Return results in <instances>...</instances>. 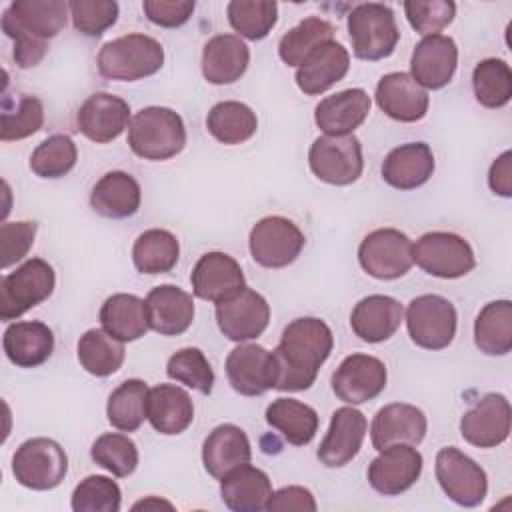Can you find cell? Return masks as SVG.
Wrapping results in <instances>:
<instances>
[{
	"mask_svg": "<svg viewBox=\"0 0 512 512\" xmlns=\"http://www.w3.org/2000/svg\"><path fill=\"white\" fill-rule=\"evenodd\" d=\"M334 348V336L330 326L314 316L292 320L272 350L276 366V390L300 392L308 390L320 366L328 360Z\"/></svg>",
	"mask_w": 512,
	"mask_h": 512,
	"instance_id": "1",
	"label": "cell"
},
{
	"mask_svg": "<svg viewBox=\"0 0 512 512\" xmlns=\"http://www.w3.org/2000/svg\"><path fill=\"white\" fill-rule=\"evenodd\" d=\"M70 6L64 0H14L2 14V32L14 42L18 68L36 66L48 52V40L66 26Z\"/></svg>",
	"mask_w": 512,
	"mask_h": 512,
	"instance_id": "2",
	"label": "cell"
},
{
	"mask_svg": "<svg viewBox=\"0 0 512 512\" xmlns=\"http://www.w3.org/2000/svg\"><path fill=\"white\" fill-rule=\"evenodd\" d=\"M128 146L144 160L162 162L174 158L186 146L182 116L166 106H146L138 110L128 126Z\"/></svg>",
	"mask_w": 512,
	"mask_h": 512,
	"instance_id": "3",
	"label": "cell"
},
{
	"mask_svg": "<svg viewBox=\"0 0 512 512\" xmlns=\"http://www.w3.org/2000/svg\"><path fill=\"white\" fill-rule=\"evenodd\" d=\"M96 64L106 80L136 82L162 68L164 48L152 36L126 34L106 42L96 56Z\"/></svg>",
	"mask_w": 512,
	"mask_h": 512,
	"instance_id": "4",
	"label": "cell"
},
{
	"mask_svg": "<svg viewBox=\"0 0 512 512\" xmlns=\"http://www.w3.org/2000/svg\"><path fill=\"white\" fill-rule=\"evenodd\" d=\"M348 36L356 58L376 62L394 52L400 40V30L388 4L368 2L350 10Z\"/></svg>",
	"mask_w": 512,
	"mask_h": 512,
	"instance_id": "5",
	"label": "cell"
},
{
	"mask_svg": "<svg viewBox=\"0 0 512 512\" xmlns=\"http://www.w3.org/2000/svg\"><path fill=\"white\" fill-rule=\"evenodd\" d=\"M56 286L54 268L42 258H30L0 282V320L10 322L42 304Z\"/></svg>",
	"mask_w": 512,
	"mask_h": 512,
	"instance_id": "6",
	"label": "cell"
},
{
	"mask_svg": "<svg viewBox=\"0 0 512 512\" xmlns=\"http://www.w3.org/2000/svg\"><path fill=\"white\" fill-rule=\"evenodd\" d=\"M68 472V456L52 438H30L22 442L12 456V474L16 482L30 490H52Z\"/></svg>",
	"mask_w": 512,
	"mask_h": 512,
	"instance_id": "7",
	"label": "cell"
},
{
	"mask_svg": "<svg viewBox=\"0 0 512 512\" xmlns=\"http://www.w3.org/2000/svg\"><path fill=\"white\" fill-rule=\"evenodd\" d=\"M412 260L426 274L456 280L476 266V256L468 240L454 232H426L412 244Z\"/></svg>",
	"mask_w": 512,
	"mask_h": 512,
	"instance_id": "8",
	"label": "cell"
},
{
	"mask_svg": "<svg viewBox=\"0 0 512 512\" xmlns=\"http://www.w3.org/2000/svg\"><path fill=\"white\" fill-rule=\"evenodd\" d=\"M406 328L410 340L424 350L448 348L456 336V308L438 294H422L406 308Z\"/></svg>",
	"mask_w": 512,
	"mask_h": 512,
	"instance_id": "9",
	"label": "cell"
},
{
	"mask_svg": "<svg viewBox=\"0 0 512 512\" xmlns=\"http://www.w3.org/2000/svg\"><path fill=\"white\" fill-rule=\"evenodd\" d=\"M312 174L332 186H348L362 176V144L354 134L318 136L308 150Z\"/></svg>",
	"mask_w": 512,
	"mask_h": 512,
	"instance_id": "10",
	"label": "cell"
},
{
	"mask_svg": "<svg viewBox=\"0 0 512 512\" xmlns=\"http://www.w3.org/2000/svg\"><path fill=\"white\" fill-rule=\"evenodd\" d=\"M436 480L442 492L464 508H474L484 502L488 478L480 464L454 446H446L436 454Z\"/></svg>",
	"mask_w": 512,
	"mask_h": 512,
	"instance_id": "11",
	"label": "cell"
},
{
	"mask_svg": "<svg viewBox=\"0 0 512 512\" xmlns=\"http://www.w3.org/2000/svg\"><path fill=\"white\" fill-rule=\"evenodd\" d=\"M304 244L306 238L302 230L284 216L258 220L248 236L252 258L264 268H286L300 256Z\"/></svg>",
	"mask_w": 512,
	"mask_h": 512,
	"instance_id": "12",
	"label": "cell"
},
{
	"mask_svg": "<svg viewBox=\"0 0 512 512\" xmlns=\"http://www.w3.org/2000/svg\"><path fill=\"white\" fill-rule=\"evenodd\" d=\"M358 262L362 270L378 280H396L404 276L412 260L410 238L396 228H378L364 236L358 246Z\"/></svg>",
	"mask_w": 512,
	"mask_h": 512,
	"instance_id": "13",
	"label": "cell"
},
{
	"mask_svg": "<svg viewBox=\"0 0 512 512\" xmlns=\"http://www.w3.org/2000/svg\"><path fill=\"white\" fill-rule=\"evenodd\" d=\"M216 324L232 342H248L268 328L270 306L262 294L242 286L216 302Z\"/></svg>",
	"mask_w": 512,
	"mask_h": 512,
	"instance_id": "14",
	"label": "cell"
},
{
	"mask_svg": "<svg viewBox=\"0 0 512 512\" xmlns=\"http://www.w3.org/2000/svg\"><path fill=\"white\" fill-rule=\"evenodd\" d=\"M388 372L380 358L370 354L346 356L332 374V390L346 404L374 400L386 388Z\"/></svg>",
	"mask_w": 512,
	"mask_h": 512,
	"instance_id": "15",
	"label": "cell"
},
{
	"mask_svg": "<svg viewBox=\"0 0 512 512\" xmlns=\"http://www.w3.org/2000/svg\"><path fill=\"white\" fill-rule=\"evenodd\" d=\"M510 424L512 408L508 398L490 392L464 412L460 418V434L476 448H496L508 438Z\"/></svg>",
	"mask_w": 512,
	"mask_h": 512,
	"instance_id": "16",
	"label": "cell"
},
{
	"mask_svg": "<svg viewBox=\"0 0 512 512\" xmlns=\"http://www.w3.org/2000/svg\"><path fill=\"white\" fill-rule=\"evenodd\" d=\"M422 454L412 444H392L370 462L368 484L382 496H398L422 474Z\"/></svg>",
	"mask_w": 512,
	"mask_h": 512,
	"instance_id": "17",
	"label": "cell"
},
{
	"mask_svg": "<svg viewBox=\"0 0 512 512\" xmlns=\"http://www.w3.org/2000/svg\"><path fill=\"white\" fill-rule=\"evenodd\" d=\"M130 120L128 102L108 92L90 94L76 114L78 130L96 144L116 140L130 126Z\"/></svg>",
	"mask_w": 512,
	"mask_h": 512,
	"instance_id": "18",
	"label": "cell"
},
{
	"mask_svg": "<svg viewBox=\"0 0 512 512\" xmlns=\"http://www.w3.org/2000/svg\"><path fill=\"white\" fill-rule=\"evenodd\" d=\"M230 386L242 396H260L274 388L276 366L272 352L260 344H240L226 358Z\"/></svg>",
	"mask_w": 512,
	"mask_h": 512,
	"instance_id": "19",
	"label": "cell"
},
{
	"mask_svg": "<svg viewBox=\"0 0 512 512\" xmlns=\"http://www.w3.org/2000/svg\"><path fill=\"white\" fill-rule=\"evenodd\" d=\"M366 416L354 406L332 412L328 432L318 446V460L328 468H342L356 458L366 436Z\"/></svg>",
	"mask_w": 512,
	"mask_h": 512,
	"instance_id": "20",
	"label": "cell"
},
{
	"mask_svg": "<svg viewBox=\"0 0 512 512\" xmlns=\"http://www.w3.org/2000/svg\"><path fill=\"white\" fill-rule=\"evenodd\" d=\"M458 48L454 38L444 34L424 36L410 58V76L426 90L444 88L456 72Z\"/></svg>",
	"mask_w": 512,
	"mask_h": 512,
	"instance_id": "21",
	"label": "cell"
},
{
	"mask_svg": "<svg viewBox=\"0 0 512 512\" xmlns=\"http://www.w3.org/2000/svg\"><path fill=\"white\" fill-rule=\"evenodd\" d=\"M378 108L396 122H418L426 116L428 92L406 72L384 74L376 84Z\"/></svg>",
	"mask_w": 512,
	"mask_h": 512,
	"instance_id": "22",
	"label": "cell"
},
{
	"mask_svg": "<svg viewBox=\"0 0 512 512\" xmlns=\"http://www.w3.org/2000/svg\"><path fill=\"white\" fill-rule=\"evenodd\" d=\"M426 416L420 408L404 402L380 408L370 426L372 446L380 452L392 444H420L426 436Z\"/></svg>",
	"mask_w": 512,
	"mask_h": 512,
	"instance_id": "23",
	"label": "cell"
},
{
	"mask_svg": "<svg viewBox=\"0 0 512 512\" xmlns=\"http://www.w3.org/2000/svg\"><path fill=\"white\" fill-rule=\"evenodd\" d=\"M370 106L372 102L366 90H340L316 104L314 122L328 136H348L364 124Z\"/></svg>",
	"mask_w": 512,
	"mask_h": 512,
	"instance_id": "24",
	"label": "cell"
},
{
	"mask_svg": "<svg viewBox=\"0 0 512 512\" xmlns=\"http://www.w3.org/2000/svg\"><path fill=\"white\" fill-rule=\"evenodd\" d=\"M192 292L200 300L220 302L228 294L246 286L240 264L226 252H206L190 274Z\"/></svg>",
	"mask_w": 512,
	"mask_h": 512,
	"instance_id": "25",
	"label": "cell"
},
{
	"mask_svg": "<svg viewBox=\"0 0 512 512\" xmlns=\"http://www.w3.org/2000/svg\"><path fill=\"white\" fill-rule=\"evenodd\" d=\"M350 68L348 50L334 40L320 44L298 68L294 74L296 86L308 94L318 96L340 82Z\"/></svg>",
	"mask_w": 512,
	"mask_h": 512,
	"instance_id": "26",
	"label": "cell"
},
{
	"mask_svg": "<svg viewBox=\"0 0 512 512\" xmlns=\"http://www.w3.org/2000/svg\"><path fill=\"white\" fill-rule=\"evenodd\" d=\"M404 320V308L402 304L384 294H372L362 298L350 314V328L352 332L368 342L378 344L396 334Z\"/></svg>",
	"mask_w": 512,
	"mask_h": 512,
	"instance_id": "27",
	"label": "cell"
},
{
	"mask_svg": "<svg viewBox=\"0 0 512 512\" xmlns=\"http://www.w3.org/2000/svg\"><path fill=\"white\" fill-rule=\"evenodd\" d=\"M382 178L396 190H414L434 174V154L426 142H408L392 148L382 162Z\"/></svg>",
	"mask_w": 512,
	"mask_h": 512,
	"instance_id": "28",
	"label": "cell"
},
{
	"mask_svg": "<svg viewBox=\"0 0 512 512\" xmlns=\"http://www.w3.org/2000/svg\"><path fill=\"white\" fill-rule=\"evenodd\" d=\"M252 460V448L246 432L236 424L216 426L202 444V464L206 472L222 480L228 472Z\"/></svg>",
	"mask_w": 512,
	"mask_h": 512,
	"instance_id": "29",
	"label": "cell"
},
{
	"mask_svg": "<svg viewBox=\"0 0 512 512\" xmlns=\"http://www.w3.org/2000/svg\"><path fill=\"white\" fill-rule=\"evenodd\" d=\"M146 306L150 330L160 336H180L194 320L192 294L174 284H160L152 288L146 296Z\"/></svg>",
	"mask_w": 512,
	"mask_h": 512,
	"instance_id": "30",
	"label": "cell"
},
{
	"mask_svg": "<svg viewBox=\"0 0 512 512\" xmlns=\"http://www.w3.org/2000/svg\"><path fill=\"white\" fill-rule=\"evenodd\" d=\"M142 190L138 180L122 170L106 172L90 192V206L96 214L112 220L130 218L138 212Z\"/></svg>",
	"mask_w": 512,
	"mask_h": 512,
	"instance_id": "31",
	"label": "cell"
},
{
	"mask_svg": "<svg viewBox=\"0 0 512 512\" xmlns=\"http://www.w3.org/2000/svg\"><path fill=\"white\" fill-rule=\"evenodd\" d=\"M248 62L250 50L240 36L218 34L204 44L202 76L216 86L232 84L244 76Z\"/></svg>",
	"mask_w": 512,
	"mask_h": 512,
	"instance_id": "32",
	"label": "cell"
},
{
	"mask_svg": "<svg viewBox=\"0 0 512 512\" xmlns=\"http://www.w3.org/2000/svg\"><path fill=\"white\" fill-rule=\"evenodd\" d=\"M146 416L152 428L164 436L182 434L194 420V404L176 384H158L148 390Z\"/></svg>",
	"mask_w": 512,
	"mask_h": 512,
	"instance_id": "33",
	"label": "cell"
},
{
	"mask_svg": "<svg viewBox=\"0 0 512 512\" xmlns=\"http://www.w3.org/2000/svg\"><path fill=\"white\" fill-rule=\"evenodd\" d=\"M272 496V484L264 470L242 464L220 480V498L234 512H260Z\"/></svg>",
	"mask_w": 512,
	"mask_h": 512,
	"instance_id": "34",
	"label": "cell"
},
{
	"mask_svg": "<svg viewBox=\"0 0 512 512\" xmlns=\"http://www.w3.org/2000/svg\"><path fill=\"white\" fill-rule=\"evenodd\" d=\"M8 360L18 368H36L54 352L52 330L38 320L14 322L4 330L2 338Z\"/></svg>",
	"mask_w": 512,
	"mask_h": 512,
	"instance_id": "35",
	"label": "cell"
},
{
	"mask_svg": "<svg viewBox=\"0 0 512 512\" xmlns=\"http://www.w3.org/2000/svg\"><path fill=\"white\" fill-rule=\"evenodd\" d=\"M98 318L102 330L120 342H134L150 330L146 300L134 294H112L104 300Z\"/></svg>",
	"mask_w": 512,
	"mask_h": 512,
	"instance_id": "36",
	"label": "cell"
},
{
	"mask_svg": "<svg viewBox=\"0 0 512 512\" xmlns=\"http://www.w3.org/2000/svg\"><path fill=\"white\" fill-rule=\"evenodd\" d=\"M266 422L292 446H306L318 432V414L296 398H276L266 408Z\"/></svg>",
	"mask_w": 512,
	"mask_h": 512,
	"instance_id": "37",
	"label": "cell"
},
{
	"mask_svg": "<svg viewBox=\"0 0 512 512\" xmlns=\"http://www.w3.org/2000/svg\"><path fill=\"white\" fill-rule=\"evenodd\" d=\"M474 344L488 356H504L512 350V302H488L474 320Z\"/></svg>",
	"mask_w": 512,
	"mask_h": 512,
	"instance_id": "38",
	"label": "cell"
},
{
	"mask_svg": "<svg viewBox=\"0 0 512 512\" xmlns=\"http://www.w3.org/2000/svg\"><path fill=\"white\" fill-rule=\"evenodd\" d=\"M208 132L222 144L234 146L250 140L258 130V118L250 106L236 100H224L210 108L206 116Z\"/></svg>",
	"mask_w": 512,
	"mask_h": 512,
	"instance_id": "39",
	"label": "cell"
},
{
	"mask_svg": "<svg viewBox=\"0 0 512 512\" xmlns=\"http://www.w3.org/2000/svg\"><path fill=\"white\" fill-rule=\"evenodd\" d=\"M180 244L164 228L142 232L132 246V262L140 274H166L178 264Z\"/></svg>",
	"mask_w": 512,
	"mask_h": 512,
	"instance_id": "40",
	"label": "cell"
},
{
	"mask_svg": "<svg viewBox=\"0 0 512 512\" xmlns=\"http://www.w3.org/2000/svg\"><path fill=\"white\" fill-rule=\"evenodd\" d=\"M78 362L80 366L98 378L110 376L120 370L124 362V342L112 338L106 330L90 328L78 340Z\"/></svg>",
	"mask_w": 512,
	"mask_h": 512,
	"instance_id": "41",
	"label": "cell"
},
{
	"mask_svg": "<svg viewBox=\"0 0 512 512\" xmlns=\"http://www.w3.org/2000/svg\"><path fill=\"white\" fill-rule=\"evenodd\" d=\"M148 390L150 388L140 378L124 380L118 388L112 390L106 404V416L112 428L120 432H136L144 420H148Z\"/></svg>",
	"mask_w": 512,
	"mask_h": 512,
	"instance_id": "42",
	"label": "cell"
},
{
	"mask_svg": "<svg viewBox=\"0 0 512 512\" xmlns=\"http://www.w3.org/2000/svg\"><path fill=\"white\" fill-rule=\"evenodd\" d=\"M334 26L318 16H308L290 28L278 42V56L286 66H300L320 44L332 40Z\"/></svg>",
	"mask_w": 512,
	"mask_h": 512,
	"instance_id": "43",
	"label": "cell"
},
{
	"mask_svg": "<svg viewBox=\"0 0 512 512\" xmlns=\"http://www.w3.org/2000/svg\"><path fill=\"white\" fill-rule=\"evenodd\" d=\"M472 88L484 108H502L512 98V70L502 58H486L474 66Z\"/></svg>",
	"mask_w": 512,
	"mask_h": 512,
	"instance_id": "44",
	"label": "cell"
},
{
	"mask_svg": "<svg viewBox=\"0 0 512 512\" xmlns=\"http://www.w3.org/2000/svg\"><path fill=\"white\" fill-rule=\"evenodd\" d=\"M226 14L238 36L246 40H262L276 26L278 4L270 0H232L226 6Z\"/></svg>",
	"mask_w": 512,
	"mask_h": 512,
	"instance_id": "45",
	"label": "cell"
},
{
	"mask_svg": "<svg viewBox=\"0 0 512 512\" xmlns=\"http://www.w3.org/2000/svg\"><path fill=\"white\" fill-rule=\"evenodd\" d=\"M78 160V148L66 134L48 136L30 156V170L40 178H62Z\"/></svg>",
	"mask_w": 512,
	"mask_h": 512,
	"instance_id": "46",
	"label": "cell"
},
{
	"mask_svg": "<svg viewBox=\"0 0 512 512\" xmlns=\"http://www.w3.org/2000/svg\"><path fill=\"white\" fill-rule=\"evenodd\" d=\"M166 374L170 380L200 394H210L214 388V370L200 348L188 346L174 352L166 362Z\"/></svg>",
	"mask_w": 512,
	"mask_h": 512,
	"instance_id": "47",
	"label": "cell"
},
{
	"mask_svg": "<svg viewBox=\"0 0 512 512\" xmlns=\"http://www.w3.org/2000/svg\"><path fill=\"white\" fill-rule=\"evenodd\" d=\"M92 460L118 478L130 476L138 466V448L124 434L106 432L98 436L90 448Z\"/></svg>",
	"mask_w": 512,
	"mask_h": 512,
	"instance_id": "48",
	"label": "cell"
},
{
	"mask_svg": "<svg viewBox=\"0 0 512 512\" xmlns=\"http://www.w3.org/2000/svg\"><path fill=\"white\" fill-rule=\"evenodd\" d=\"M44 124V106L36 96L20 94L10 108L4 102L0 112V140L12 142L36 134Z\"/></svg>",
	"mask_w": 512,
	"mask_h": 512,
	"instance_id": "49",
	"label": "cell"
},
{
	"mask_svg": "<svg viewBox=\"0 0 512 512\" xmlns=\"http://www.w3.org/2000/svg\"><path fill=\"white\" fill-rule=\"evenodd\" d=\"M122 504L120 486L108 478L90 474L72 492L70 506L74 512H118Z\"/></svg>",
	"mask_w": 512,
	"mask_h": 512,
	"instance_id": "50",
	"label": "cell"
},
{
	"mask_svg": "<svg viewBox=\"0 0 512 512\" xmlns=\"http://www.w3.org/2000/svg\"><path fill=\"white\" fill-rule=\"evenodd\" d=\"M70 18L74 28L84 36H100L118 20V4L114 0H72Z\"/></svg>",
	"mask_w": 512,
	"mask_h": 512,
	"instance_id": "51",
	"label": "cell"
},
{
	"mask_svg": "<svg viewBox=\"0 0 512 512\" xmlns=\"http://www.w3.org/2000/svg\"><path fill=\"white\" fill-rule=\"evenodd\" d=\"M404 12L418 34L432 36L454 20L456 4L450 0H406Z\"/></svg>",
	"mask_w": 512,
	"mask_h": 512,
	"instance_id": "52",
	"label": "cell"
},
{
	"mask_svg": "<svg viewBox=\"0 0 512 512\" xmlns=\"http://www.w3.org/2000/svg\"><path fill=\"white\" fill-rule=\"evenodd\" d=\"M36 222H4L0 226V266L6 270L20 262L32 248L36 236Z\"/></svg>",
	"mask_w": 512,
	"mask_h": 512,
	"instance_id": "53",
	"label": "cell"
},
{
	"mask_svg": "<svg viewBox=\"0 0 512 512\" xmlns=\"http://www.w3.org/2000/svg\"><path fill=\"white\" fill-rule=\"evenodd\" d=\"M194 6L190 0H144L142 10L156 26L178 28L190 20Z\"/></svg>",
	"mask_w": 512,
	"mask_h": 512,
	"instance_id": "54",
	"label": "cell"
},
{
	"mask_svg": "<svg viewBox=\"0 0 512 512\" xmlns=\"http://www.w3.org/2000/svg\"><path fill=\"white\" fill-rule=\"evenodd\" d=\"M316 500L312 492L304 486H284L272 492L266 510L284 512V510H300V512H316Z\"/></svg>",
	"mask_w": 512,
	"mask_h": 512,
	"instance_id": "55",
	"label": "cell"
},
{
	"mask_svg": "<svg viewBox=\"0 0 512 512\" xmlns=\"http://www.w3.org/2000/svg\"><path fill=\"white\" fill-rule=\"evenodd\" d=\"M488 186L494 194L512 196V152L504 150L488 170Z\"/></svg>",
	"mask_w": 512,
	"mask_h": 512,
	"instance_id": "56",
	"label": "cell"
},
{
	"mask_svg": "<svg viewBox=\"0 0 512 512\" xmlns=\"http://www.w3.org/2000/svg\"><path fill=\"white\" fill-rule=\"evenodd\" d=\"M162 506H166V508H172V504L170 502H166V500H158V498H154V496H150V498H146V500H140V502H136L134 506H132V510H148V508H162Z\"/></svg>",
	"mask_w": 512,
	"mask_h": 512,
	"instance_id": "57",
	"label": "cell"
}]
</instances>
